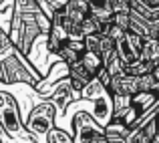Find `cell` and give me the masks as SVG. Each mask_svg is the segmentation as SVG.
Here are the masks:
<instances>
[{
  "mask_svg": "<svg viewBox=\"0 0 159 143\" xmlns=\"http://www.w3.org/2000/svg\"><path fill=\"white\" fill-rule=\"evenodd\" d=\"M69 40H70V35L65 28L61 16H58V12H57L51 18V30H48V35H47V50L52 53V54H58L69 44Z\"/></svg>",
  "mask_w": 159,
  "mask_h": 143,
  "instance_id": "5b68a950",
  "label": "cell"
},
{
  "mask_svg": "<svg viewBox=\"0 0 159 143\" xmlns=\"http://www.w3.org/2000/svg\"><path fill=\"white\" fill-rule=\"evenodd\" d=\"M65 14L73 22H83L85 18L91 16V4L89 0H66L65 4Z\"/></svg>",
  "mask_w": 159,
  "mask_h": 143,
  "instance_id": "30bf717a",
  "label": "cell"
},
{
  "mask_svg": "<svg viewBox=\"0 0 159 143\" xmlns=\"http://www.w3.org/2000/svg\"><path fill=\"white\" fill-rule=\"evenodd\" d=\"M70 129H73L75 143H93L101 133H105V125H101L95 117H91L85 111L75 113Z\"/></svg>",
  "mask_w": 159,
  "mask_h": 143,
  "instance_id": "3957f363",
  "label": "cell"
},
{
  "mask_svg": "<svg viewBox=\"0 0 159 143\" xmlns=\"http://www.w3.org/2000/svg\"><path fill=\"white\" fill-rule=\"evenodd\" d=\"M57 115H58V107L52 103V101H43V103L34 105L28 113L26 121V133L28 135H34V137H40V139H47L48 133L52 131L57 125Z\"/></svg>",
  "mask_w": 159,
  "mask_h": 143,
  "instance_id": "6da1fadb",
  "label": "cell"
},
{
  "mask_svg": "<svg viewBox=\"0 0 159 143\" xmlns=\"http://www.w3.org/2000/svg\"><path fill=\"white\" fill-rule=\"evenodd\" d=\"M143 44H145V39H141L139 35H135V32H131V30L117 43V54H119V58L123 61L125 67L131 65L133 61H139L141 58Z\"/></svg>",
  "mask_w": 159,
  "mask_h": 143,
  "instance_id": "277c9868",
  "label": "cell"
},
{
  "mask_svg": "<svg viewBox=\"0 0 159 143\" xmlns=\"http://www.w3.org/2000/svg\"><path fill=\"white\" fill-rule=\"evenodd\" d=\"M157 39H159V26H157Z\"/></svg>",
  "mask_w": 159,
  "mask_h": 143,
  "instance_id": "603a6c76",
  "label": "cell"
},
{
  "mask_svg": "<svg viewBox=\"0 0 159 143\" xmlns=\"http://www.w3.org/2000/svg\"><path fill=\"white\" fill-rule=\"evenodd\" d=\"M147 6H151V8H159V0H143Z\"/></svg>",
  "mask_w": 159,
  "mask_h": 143,
  "instance_id": "ffe728a7",
  "label": "cell"
},
{
  "mask_svg": "<svg viewBox=\"0 0 159 143\" xmlns=\"http://www.w3.org/2000/svg\"><path fill=\"white\" fill-rule=\"evenodd\" d=\"M81 62L87 67V69L91 71V75H93L95 79L101 75V71L105 69V62H103V57L101 54H97V53H93V50H87L85 54H83V58H81Z\"/></svg>",
  "mask_w": 159,
  "mask_h": 143,
  "instance_id": "8fae6325",
  "label": "cell"
},
{
  "mask_svg": "<svg viewBox=\"0 0 159 143\" xmlns=\"http://www.w3.org/2000/svg\"><path fill=\"white\" fill-rule=\"evenodd\" d=\"M85 53H87L85 39H70L69 44H66V47L62 48L57 57H58V61H61L62 65L70 67V65L81 62V58H83V54H85Z\"/></svg>",
  "mask_w": 159,
  "mask_h": 143,
  "instance_id": "9c48e42d",
  "label": "cell"
},
{
  "mask_svg": "<svg viewBox=\"0 0 159 143\" xmlns=\"http://www.w3.org/2000/svg\"><path fill=\"white\" fill-rule=\"evenodd\" d=\"M143 61H159V39H147L143 44V53H141Z\"/></svg>",
  "mask_w": 159,
  "mask_h": 143,
  "instance_id": "5bb4252c",
  "label": "cell"
},
{
  "mask_svg": "<svg viewBox=\"0 0 159 143\" xmlns=\"http://www.w3.org/2000/svg\"><path fill=\"white\" fill-rule=\"evenodd\" d=\"M155 143H159V129H157V137H155Z\"/></svg>",
  "mask_w": 159,
  "mask_h": 143,
  "instance_id": "7402d4cb",
  "label": "cell"
},
{
  "mask_svg": "<svg viewBox=\"0 0 159 143\" xmlns=\"http://www.w3.org/2000/svg\"><path fill=\"white\" fill-rule=\"evenodd\" d=\"M105 137L109 143H129V129L109 123L105 127Z\"/></svg>",
  "mask_w": 159,
  "mask_h": 143,
  "instance_id": "7c38bea8",
  "label": "cell"
},
{
  "mask_svg": "<svg viewBox=\"0 0 159 143\" xmlns=\"http://www.w3.org/2000/svg\"><path fill=\"white\" fill-rule=\"evenodd\" d=\"M0 143H2V135H0Z\"/></svg>",
  "mask_w": 159,
  "mask_h": 143,
  "instance_id": "cb8c5ba5",
  "label": "cell"
},
{
  "mask_svg": "<svg viewBox=\"0 0 159 143\" xmlns=\"http://www.w3.org/2000/svg\"><path fill=\"white\" fill-rule=\"evenodd\" d=\"M139 91H141L139 77L129 75V73H123V75L113 77V83H111L109 93H111V97H125V99H129V97L137 95Z\"/></svg>",
  "mask_w": 159,
  "mask_h": 143,
  "instance_id": "8992f818",
  "label": "cell"
},
{
  "mask_svg": "<svg viewBox=\"0 0 159 143\" xmlns=\"http://www.w3.org/2000/svg\"><path fill=\"white\" fill-rule=\"evenodd\" d=\"M153 65H155V62H151V61H143V58H139V61H133L131 65H127V67H125V73L135 75V77H143V75L153 73Z\"/></svg>",
  "mask_w": 159,
  "mask_h": 143,
  "instance_id": "4fadbf2b",
  "label": "cell"
},
{
  "mask_svg": "<svg viewBox=\"0 0 159 143\" xmlns=\"http://www.w3.org/2000/svg\"><path fill=\"white\" fill-rule=\"evenodd\" d=\"M2 133L6 135V131H4V127H2V123H0V135H2Z\"/></svg>",
  "mask_w": 159,
  "mask_h": 143,
  "instance_id": "44dd1931",
  "label": "cell"
},
{
  "mask_svg": "<svg viewBox=\"0 0 159 143\" xmlns=\"http://www.w3.org/2000/svg\"><path fill=\"white\" fill-rule=\"evenodd\" d=\"M153 77H155V81H159V61H155V65H153Z\"/></svg>",
  "mask_w": 159,
  "mask_h": 143,
  "instance_id": "d6986e66",
  "label": "cell"
},
{
  "mask_svg": "<svg viewBox=\"0 0 159 143\" xmlns=\"http://www.w3.org/2000/svg\"><path fill=\"white\" fill-rule=\"evenodd\" d=\"M109 8L113 12H131V0H109Z\"/></svg>",
  "mask_w": 159,
  "mask_h": 143,
  "instance_id": "e0dca14e",
  "label": "cell"
},
{
  "mask_svg": "<svg viewBox=\"0 0 159 143\" xmlns=\"http://www.w3.org/2000/svg\"><path fill=\"white\" fill-rule=\"evenodd\" d=\"M47 143H75V139H73V135L65 133L62 129H57V127H54L52 131L48 133Z\"/></svg>",
  "mask_w": 159,
  "mask_h": 143,
  "instance_id": "9a60e30c",
  "label": "cell"
},
{
  "mask_svg": "<svg viewBox=\"0 0 159 143\" xmlns=\"http://www.w3.org/2000/svg\"><path fill=\"white\" fill-rule=\"evenodd\" d=\"M47 99H48V101H52V103L58 107V113H62V111H66V109L73 105V101H77V99H79V93L73 89V85H70L69 77H66V81H65V83H61L57 91L48 93V95H47Z\"/></svg>",
  "mask_w": 159,
  "mask_h": 143,
  "instance_id": "52a82bcc",
  "label": "cell"
},
{
  "mask_svg": "<svg viewBox=\"0 0 159 143\" xmlns=\"http://www.w3.org/2000/svg\"><path fill=\"white\" fill-rule=\"evenodd\" d=\"M85 44H87V50H93V53L101 54V35L85 36Z\"/></svg>",
  "mask_w": 159,
  "mask_h": 143,
  "instance_id": "ac0fdd59",
  "label": "cell"
},
{
  "mask_svg": "<svg viewBox=\"0 0 159 143\" xmlns=\"http://www.w3.org/2000/svg\"><path fill=\"white\" fill-rule=\"evenodd\" d=\"M66 77H69L70 85H73V89L77 91L79 95H83V91L89 87V83L93 81V75H91V71L87 69L83 62H77V65H70L66 67Z\"/></svg>",
  "mask_w": 159,
  "mask_h": 143,
  "instance_id": "ba28073f",
  "label": "cell"
},
{
  "mask_svg": "<svg viewBox=\"0 0 159 143\" xmlns=\"http://www.w3.org/2000/svg\"><path fill=\"white\" fill-rule=\"evenodd\" d=\"M0 123H2L6 135L12 137V139L26 133V125H24L22 117H20L18 103L6 91H0Z\"/></svg>",
  "mask_w": 159,
  "mask_h": 143,
  "instance_id": "7a4b0ae2",
  "label": "cell"
},
{
  "mask_svg": "<svg viewBox=\"0 0 159 143\" xmlns=\"http://www.w3.org/2000/svg\"><path fill=\"white\" fill-rule=\"evenodd\" d=\"M113 24H117L119 28L129 32V28H131V12H117L113 16Z\"/></svg>",
  "mask_w": 159,
  "mask_h": 143,
  "instance_id": "2e32d148",
  "label": "cell"
}]
</instances>
